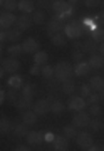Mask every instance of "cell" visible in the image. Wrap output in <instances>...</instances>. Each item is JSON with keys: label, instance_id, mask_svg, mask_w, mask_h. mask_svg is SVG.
Instances as JSON below:
<instances>
[{"label": "cell", "instance_id": "1", "mask_svg": "<svg viewBox=\"0 0 104 151\" xmlns=\"http://www.w3.org/2000/svg\"><path fill=\"white\" fill-rule=\"evenodd\" d=\"M72 4L74 2H64V0H55V2H52V9H54L55 15H57L55 19L57 20L67 19L72 14Z\"/></svg>", "mask_w": 104, "mask_h": 151}, {"label": "cell", "instance_id": "2", "mask_svg": "<svg viewBox=\"0 0 104 151\" xmlns=\"http://www.w3.org/2000/svg\"><path fill=\"white\" fill-rule=\"evenodd\" d=\"M74 74V67H72L69 62H59V64L54 67V76L59 79L60 82L69 81Z\"/></svg>", "mask_w": 104, "mask_h": 151}, {"label": "cell", "instance_id": "3", "mask_svg": "<svg viewBox=\"0 0 104 151\" xmlns=\"http://www.w3.org/2000/svg\"><path fill=\"white\" fill-rule=\"evenodd\" d=\"M84 32H86V29L82 27V24L81 22H77V20H71L69 24H66L64 25V35L69 39H77V37H81V35H84Z\"/></svg>", "mask_w": 104, "mask_h": 151}, {"label": "cell", "instance_id": "4", "mask_svg": "<svg viewBox=\"0 0 104 151\" xmlns=\"http://www.w3.org/2000/svg\"><path fill=\"white\" fill-rule=\"evenodd\" d=\"M76 143L79 148H82V150H89L93 145V134L91 133H88V131H82V133H79L76 138Z\"/></svg>", "mask_w": 104, "mask_h": 151}, {"label": "cell", "instance_id": "5", "mask_svg": "<svg viewBox=\"0 0 104 151\" xmlns=\"http://www.w3.org/2000/svg\"><path fill=\"white\" fill-rule=\"evenodd\" d=\"M32 111L37 114V116H44V114H47L50 111V101L49 99H39V101H35Z\"/></svg>", "mask_w": 104, "mask_h": 151}, {"label": "cell", "instance_id": "6", "mask_svg": "<svg viewBox=\"0 0 104 151\" xmlns=\"http://www.w3.org/2000/svg\"><path fill=\"white\" fill-rule=\"evenodd\" d=\"M89 123H91V116H89V113H84V111H79L72 118V126H76V128L89 126Z\"/></svg>", "mask_w": 104, "mask_h": 151}, {"label": "cell", "instance_id": "7", "mask_svg": "<svg viewBox=\"0 0 104 151\" xmlns=\"http://www.w3.org/2000/svg\"><path fill=\"white\" fill-rule=\"evenodd\" d=\"M39 40L37 39H34V37H27L25 40H24L22 44V49H24V52L25 54H35V52H39Z\"/></svg>", "mask_w": 104, "mask_h": 151}, {"label": "cell", "instance_id": "8", "mask_svg": "<svg viewBox=\"0 0 104 151\" xmlns=\"http://www.w3.org/2000/svg\"><path fill=\"white\" fill-rule=\"evenodd\" d=\"M86 99L84 97H81V96H74V97H71L69 99V103H67V108L71 109V111H82V109L86 108Z\"/></svg>", "mask_w": 104, "mask_h": 151}, {"label": "cell", "instance_id": "9", "mask_svg": "<svg viewBox=\"0 0 104 151\" xmlns=\"http://www.w3.org/2000/svg\"><path fill=\"white\" fill-rule=\"evenodd\" d=\"M64 30V22L62 20H57V19H52V20L47 24V35L52 37L55 34H60Z\"/></svg>", "mask_w": 104, "mask_h": 151}, {"label": "cell", "instance_id": "10", "mask_svg": "<svg viewBox=\"0 0 104 151\" xmlns=\"http://www.w3.org/2000/svg\"><path fill=\"white\" fill-rule=\"evenodd\" d=\"M15 22H17V17L14 15V14H10V12H5V14L0 15V29L7 30V29H10Z\"/></svg>", "mask_w": 104, "mask_h": 151}, {"label": "cell", "instance_id": "11", "mask_svg": "<svg viewBox=\"0 0 104 151\" xmlns=\"http://www.w3.org/2000/svg\"><path fill=\"white\" fill-rule=\"evenodd\" d=\"M2 67H4V70H5V72L15 74L17 70L20 69V62H19L17 59H12V57H9V59H5L4 62H2Z\"/></svg>", "mask_w": 104, "mask_h": 151}, {"label": "cell", "instance_id": "12", "mask_svg": "<svg viewBox=\"0 0 104 151\" xmlns=\"http://www.w3.org/2000/svg\"><path fill=\"white\" fill-rule=\"evenodd\" d=\"M25 139H27L29 145H40L42 141H44V133H40V131H29L27 136H25Z\"/></svg>", "mask_w": 104, "mask_h": 151}, {"label": "cell", "instance_id": "13", "mask_svg": "<svg viewBox=\"0 0 104 151\" xmlns=\"http://www.w3.org/2000/svg\"><path fill=\"white\" fill-rule=\"evenodd\" d=\"M89 70H91V65H89V62H86V60H81V62H77V64L74 65V74L81 76V77L88 76Z\"/></svg>", "mask_w": 104, "mask_h": 151}, {"label": "cell", "instance_id": "14", "mask_svg": "<svg viewBox=\"0 0 104 151\" xmlns=\"http://www.w3.org/2000/svg\"><path fill=\"white\" fill-rule=\"evenodd\" d=\"M14 106H15L17 109H24V111H27V109H32L34 108V101L30 99V97H19L15 103H14Z\"/></svg>", "mask_w": 104, "mask_h": 151}, {"label": "cell", "instance_id": "15", "mask_svg": "<svg viewBox=\"0 0 104 151\" xmlns=\"http://www.w3.org/2000/svg\"><path fill=\"white\" fill-rule=\"evenodd\" d=\"M54 150L55 151H67L69 150V139H67L66 136H55Z\"/></svg>", "mask_w": 104, "mask_h": 151}, {"label": "cell", "instance_id": "16", "mask_svg": "<svg viewBox=\"0 0 104 151\" xmlns=\"http://www.w3.org/2000/svg\"><path fill=\"white\" fill-rule=\"evenodd\" d=\"M9 87L10 89H22V86H24V79H22V76H19V74H12L10 77H9Z\"/></svg>", "mask_w": 104, "mask_h": 151}, {"label": "cell", "instance_id": "17", "mask_svg": "<svg viewBox=\"0 0 104 151\" xmlns=\"http://www.w3.org/2000/svg\"><path fill=\"white\" fill-rule=\"evenodd\" d=\"M17 29L22 32V30H27V29H30V25H32V19L27 15H22V17H19L17 19Z\"/></svg>", "mask_w": 104, "mask_h": 151}, {"label": "cell", "instance_id": "18", "mask_svg": "<svg viewBox=\"0 0 104 151\" xmlns=\"http://www.w3.org/2000/svg\"><path fill=\"white\" fill-rule=\"evenodd\" d=\"M22 123L27 124V126L35 124V123H37V114L34 113V111H30V109L24 111V113H22Z\"/></svg>", "mask_w": 104, "mask_h": 151}, {"label": "cell", "instance_id": "19", "mask_svg": "<svg viewBox=\"0 0 104 151\" xmlns=\"http://www.w3.org/2000/svg\"><path fill=\"white\" fill-rule=\"evenodd\" d=\"M89 86H91V89H93V92L94 91H103L104 89V79L101 77V76H94L93 79L89 81Z\"/></svg>", "mask_w": 104, "mask_h": 151}, {"label": "cell", "instance_id": "20", "mask_svg": "<svg viewBox=\"0 0 104 151\" xmlns=\"http://www.w3.org/2000/svg\"><path fill=\"white\" fill-rule=\"evenodd\" d=\"M89 65L93 67V69H103L104 67V57H101L99 54H94L89 57Z\"/></svg>", "mask_w": 104, "mask_h": 151}, {"label": "cell", "instance_id": "21", "mask_svg": "<svg viewBox=\"0 0 104 151\" xmlns=\"http://www.w3.org/2000/svg\"><path fill=\"white\" fill-rule=\"evenodd\" d=\"M19 10L24 12V15L34 14V2L32 0H20L19 2Z\"/></svg>", "mask_w": 104, "mask_h": 151}, {"label": "cell", "instance_id": "22", "mask_svg": "<svg viewBox=\"0 0 104 151\" xmlns=\"http://www.w3.org/2000/svg\"><path fill=\"white\" fill-rule=\"evenodd\" d=\"M10 131H14V124L9 118L0 119V134H9Z\"/></svg>", "mask_w": 104, "mask_h": 151}, {"label": "cell", "instance_id": "23", "mask_svg": "<svg viewBox=\"0 0 104 151\" xmlns=\"http://www.w3.org/2000/svg\"><path fill=\"white\" fill-rule=\"evenodd\" d=\"M47 59H49V55H47V52H44V50H39V52L34 54V64L40 65V67H44V65L47 64Z\"/></svg>", "mask_w": 104, "mask_h": 151}, {"label": "cell", "instance_id": "24", "mask_svg": "<svg viewBox=\"0 0 104 151\" xmlns=\"http://www.w3.org/2000/svg\"><path fill=\"white\" fill-rule=\"evenodd\" d=\"M81 50L82 52H88V54L94 55L96 52H98V45H96V42H93V40H86V42L81 45Z\"/></svg>", "mask_w": 104, "mask_h": 151}, {"label": "cell", "instance_id": "25", "mask_svg": "<svg viewBox=\"0 0 104 151\" xmlns=\"http://www.w3.org/2000/svg\"><path fill=\"white\" fill-rule=\"evenodd\" d=\"M64 109H66V106H64V103H60L59 99H55V101L50 103V111H52V114H55V116L62 114L64 113Z\"/></svg>", "mask_w": 104, "mask_h": 151}, {"label": "cell", "instance_id": "26", "mask_svg": "<svg viewBox=\"0 0 104 151\" xmlns=\"http://www.w3.org/2000/svg\"><path fill=\"white\" fill-rule=\"evenodd\" d=\"M7 52H9V55H10L12 59H15V57H19L20 54H24V49H22V45H19V44H12L10 47L7 49Z\"/></svg>", "mask_w": 104, "mask_h": 151}, {"label": "cell", "instance_id": "27", "mask_svg": "<svg viewBox=\"0 0 104 151\" xmlns=\"http://www.w3.org/2000/svg\"><path fill=\"white\" fill-rule=\"evenodd\" d=\"M34 92H35V86H34L32 82H25L22 86V96L24 97H34Z\"/></svg>", "mask_w": 104, "mask_h": 151}, {"label": "cell", "instance_id": "28", "mask_svg": "<svg viewBox=\"0 0 104 151\" xmlns=\"http://www.w3.org/2000/svg\"><path fill=\"white\" fill-rule=\"evenodd\" d=\"M20 37H22V32H20L19 29H15V30H7V40H10L12 44L19 42Z\"/></svg>", "mask_w": 104, "mask_h": 151}, {"label": "cell", "instance_id": "29", "mask_svg": "<svg viewBox=\"0 0 104 151\" xmlns=\"http://www.w3.org/2000/svg\"><path fill=\"white\" fill-rule=\"evenodd\" d=\"M62 91H64V94L72 96V94H74V91H76V84H74V81H72V79H69V81L62 82Z\"/></svg>", "mask_w": 104, "mask_h": 151}, {"label": "cell", "instance_id": "30", "mask_svg": "<svg viewBox=\"0 0 104 151\" xmlns=\"http://www.w3.org/2000/svg\"><path fill=\"white\" fill-rule=\"evenodd\" d=\"M14 133H15L19 138H25L27 136V124H24V123H20V124H15L14 126Z\"/></svg>", "mask_w": 104, "mask_h": 151}, {"label": "cell", "instance_id": "31", "mask_svg": "<svg viewBox=\"0 0 104 151\" xmlns=\"http://www.w3.org/2000/svg\"><path fill=\"white\" fill-rule=\"evenodd\" d=\"M50 40H52V44L54 45H57V47H62V45H66V35L60 32V34H55V35H52L50 37Z\"/></svg>", "mask_w": 104, "mask_h": 151}, {"label": "cell", "instance_id": "32", "mask_svg": "<svg viewBox=\"0 0 104 151\" xmlns=\"http://www.w3.org/2000/svg\"><path fill=\"white\" fill-rule=\"evenodd\" d=\"M77 134H79V133H77V128L76 126H66V128H64V136H66L67 139H72V138H77Z\"/></svg>", "mask_w": 104, "mask_h": 151}, {"label": "cell", "instance_id": "33", "mask_svg": "<svg viewBox=\"0 0 104 151\" xmlns=\"http://www.w3.org/2000/svg\"><path fill=\"white\" fill-rule=\"evenodd\" d=\"M91 40L93 42H103L104 40V30H101V29H96L94 32H91Z\"/></svg>", "mask_w": 104, "mask_h": 151}, {"label": "cell", "instance_id": "34", "mask_svg": "<svg viewBox=\"0 0 104 151\" xmlns=\"http://www.w3.org/2000/svg\"><path fill=\"white\" fill-rule=\"evenodd\" d=\"M32 24H42V22L45 20V14L42 10H37V12H34L32 14Z\"/></svg>", "mask_w": 104, "mask_h": 151}, {"label": "cell", "instance_id": "35", "mask_svg": "<svg viewBox=\"0 0 104 151\" xmlns=\"http://www.w3.org/2000/svg\"><path fill=\"white\" fill-rule=\"evenodd\" d=\"M89 126H91V129L93 131H101L104 128V123L99 118H93L91 119V123H89Z\"/></svg>", "mask_w": 104, "mask_h": 151}, {"label": "cell", "instance_id": "36", "mask_svg": "<svg viewBox=\"0 0 104 151\" xmlns=\"http://www.w3.org/2000/svg\"><path fill=\"white\" fill-rule=\"evenodd\" d=\"M4 7H5L7 12L14 14V10L19 9V2H15V0H5V2H4Z\"/></svg>", "mask_w": 104, "mask_h": 151}, {"label": "cell", "instance_id": "37", "mask_svg": "<svg viewBox=\"0 0 104 151\" xmlns=\"http://www.w3.org/2000/svg\"><path fill=\"white\" fill-rule=\"evenodd\" d=\"M5 99H9L12 104L15 103L17 99H19V92H17V89H9V92H5Z\"/></svg>", "mask_w": 104, "mask_h": 151}, {"label": "cell", "instance_id": "38", "mask_svg": "<svg viewBox=\"0 0 104 151\" xmlns=\"http://www.w3.org/2000/svg\"><path fill=\"white\" fill-rule=\"evenodd\" d=\"M42 76H44L45 79H50L52 76H54V67L49 64H45L44 67H42Z\"/></svg>", "mask_w": 104, "mask_h": 151}, {"label": "cell", "instance_id": "39", "mask_svg": "<svg viewBox=\"0 0 104 151\" xmlns=\"http://www.w3.org/2000/svg\"><path fill=\"white\" fill-rule=\"evenodd\" d=\"M101 111H103V109H101L99 104H93L91 109H89V116H93V118H99V116H101Z\"/></svg>", "mask_w": 104, "mask_h": 151}, {"label": "cell", "instance_id": "40", "mask_svg": "<svg viewBox=\"0 0 104 151\" xmlns=\"http://www.w3.org/2000/svg\"><path fill=\"white\" fill-rule=\"evenodd\" d=\"M91 94H93V89H91V86H89V84L81 86V97H89Z\"/></svg>", "mask_w": 104, "mask_h": 151}, {"label": "cell", "instance_id": "41", "mask_svg": "<svg viewBox=\"0 0 104 151\" xmlns=\"http://www.w3.org/2000/svg\"><path fill=\"white\" fill-rule=\"evenodd\" d=\"M99 101H101V99H99V94H98V92H93V94L88 97V101H86V103H89V106H93V104H98Z\"/></svg>", "mask_w": 104, "mask_h": 151}, {"label": "cell", "instance_id": "42", "mask_svg": "<svg viewBox=\"0 0 104 151\" xmlns=\"http://www.w3.org/2000/svg\"><path fill=\"white\" fill-rule=\"evenodd\" d=\"M30 74L32 76H39V74H42V67L37 64H34L32 67H30Z\"/></svg>", "mask_w": 104, "mask_h": 151}, {"label": "cell", "instance_id": "43", "mask_svg": "<svg viewBox=\"0 0 104 151\" xmlns=\"http://www.w3.org/2000/svg\"><path fill=\"white\" fill-rule=\"evenodd\" d=\"M82 54H84L82 50H74V52H72V59L76 60V62H81V60H82Z\"/></svg>", "mask_w": 104, "mask_h": 151}, {"label": "cell", "instance_id": "44", "mask_svg": "<svg viewBox=\"0 0 104 151\" xmlns=\"http://www.w3.org/2000/svg\"><path fill=\"white\" fill-rule=\"evenodd\" d=\"M54 139H55L54 133H44V141L45 143H54Z\"/></svg>", "mask_w": 104, "mask_h": 151}, {"label": "cell", "instance_id": "45", "mask_svg": "<svg viewBox=\"0 0 104 151\" xmlns=\"http://www.w3.org/2000/svg\"><path fill=\"white\" fill-rule=\"evenodd\" d=\"M84 4H86L88 7H98L99 4H101V2H98V0H86Z\"/></svg>", "mask_w": 104, "mask_h": 151}, {"label": "cell", "instance_id": "46", "mask_svg": "<svg viewBox=\"0 0 104 151\" xmlns=\"http://www.w3.org/2000/svg\"><path fill=\"white\" fill-rule=\"evenodd\" d=\"M7 40V30H0V44Z\"/></svg>", "mask_w": 104, "mask_h": 151}, {"label": "cell", "instance_id": "47", "mask_svg": "<svg viewBox=\"0 0 104 151\" xmlns=\"http://www.w3.org/2000/svg\"><path fill=\"white\" fill-rule=\"evenodd\" d=\"M98 50H99V55H101V57H104V40H103L101 44H99Z\"/></svg>", "mask_w": 104, "mask_h": 151}, {"label": "cell", "instance_id": "48", "mask_svg": "<svg viewBox=\"0 0 104 151\" xmlns=\"http://www.w3.org/2000/svg\"><path fill=\"white\" fill-rule=\"evenodd\" d=\"M15 151H32L30 148H27V146H17Z\"/></svg>", "mask_w": 104, "mask_h": 151}, {"label": "cell", "instance_id": "49", "mask_svg": "<svg viewBox=\"0 0 104 151\" xmlns=\"http://www.w3.org/2000/svg\"><path fill=\"white\" fill-rule=\"evenodd\" d=\"M4 101H5V92H4L2 89H0V104L4 103Z\"/></svg>", "mask_w": 104, "mask_h": 151}, {"label": "cell", "instance_id": "50", "mask_svg": "<svg viewBox=\"0 0 104 151\" xmlns=\"http://www.w3.org/2000/svg\"><path fill=\"white\" fill-rule=\"evenodd\" d=\"M88 151H101V150H99L98 146H91V148H89Z\"/></svg>", "mask_w": 104, "mask_h": 151}, {"label": "cell", "instance_id": "51", "mask_svg": "<svg viewBox=\"0 0 104 151\" xmlns=\"http://www.w3.org/2000/svg\"><path fill=\"white\" fill-rule=\"evenodd\" d=\"M98 94H99V99H103V101H104V89H103V91H99Z\"/></svg>", "mask_w": 104, "mask_h": 151}, {"label": "cell", "instance_id": "52", "mask_svg": "<svg viewBox=\"0 0 104 151\" xmlns=\"http://www.w3.org/2000/svg\"><path fill=\"white\" fill-rule=\"evenodd\" d=\"M4 74H5V70H4V67H2V65H0V79L4 77Z\"/></svg>", "mask_w": 104, "mask_h": 151}, {"label": "cell", "instance_id": "53", "mask_svg": "<svg viewBox=\"0 0 104 151\" xmlns=\"http://www.w3.org/2000/svg\"><path fill=\"white\" fill-rule=\"evenodd\" d=\"M99 19H104V10L101 12V14H99Z\"/></svg>", "mask_w": 104, "mask_h": 151}, {"label": "cell", "instance_id": "54", "mask_svg": "<svg viewBox=\"0 0 104 151\" xmlns=\"http://www.w3.org/2000/svg\"><path fill=\"white\" fill-rule=\"evenodd\" d=\"M0 54H2V44H0Z\"/></svg>", "mask_w": 104, "mask_h": 151}, {"label": "cell", "instance_id": "55", "mask_svg": "<svg viewBox=\"0 0 104 151\" xmlns=\"http://www.w3.org/2000/svg\"><path fill=\"white\" fill-rule=\"evenodd\" d=\"M0 5H4V2H2V0H0Z\"/></svg>", "mask_w": 104, "mask_h": 151}, {"label": "cell", "instance_id": "56", "mask_svg": "<svg viewBox=\"0 0 104 151\" xmlns=\"http://www.w3.org/2000/svg\"><path fill=\"white\" fill-rule=\"evenodd\" d=\"M101 151H104V148H103V150H101Z\"/></svg>", "mask_w": 104, "mask_h": 151}]
</instances>
